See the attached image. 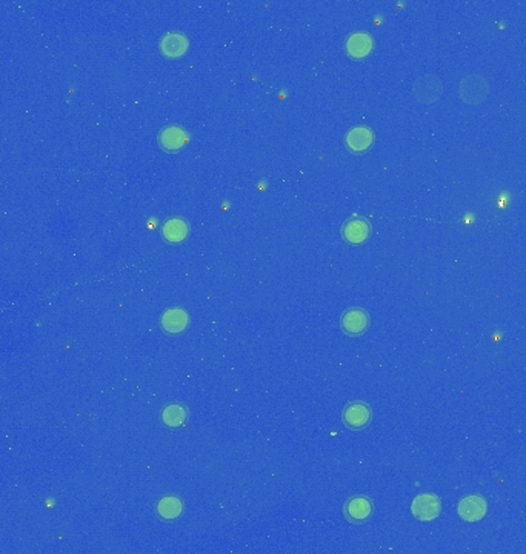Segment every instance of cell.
Listing matches in <instances>:
<instances>
[{"mask_svg":"<svg viewBox=\"0 0 526 554\" xmlns=\"http://www.w3.org/2000/svg\"><path fill=\"white\" fill-rule=\"evenodd\" d=\"M490 95V82L481 74H468L459 82V97L468 105H481Z\"/></svg>","mask_w":526,"mask_h":554,"instance_id":"6da1fadb","label":"cell"},{"mask_svg":"<svg viewBox=\"0 0 526 554\" xmlns=\"http://www.w3.org/2000/svg\"><path fill=\"white\" fill-rule=\"evenodd\" d=\"M411 92L419 104L432 105L442 97L443 83L434 74H423L414 81Z\"/></svg>","mask_w":526,"mask_h":554,"instance_id":"7a4b0ae2","label":"cell"},{"mask_svg":"<svg viewBox=\"0 0 526 554\" xmlns=\"http://www.w3.org/2000/svg\"><path fill=\"white\" fill-rule=\"evenodd\" d=\"M440 511H442L440 499L431 493L419 494L411 504V513L414 514V518L422 522L437 519L440 516Z\"/></svg>","mask_w":526,"mask_h":554,"instance_id":"3957f363","label":"cell"},{"mask_svg":"<svg viewBox=\"0 0 526 554\" xmlns=\"http://www.w3.org/2000/svg\"><path fill=\"white\" fill-rule=\"evenodd\" d=\"M190 46L188 37L180 31H169L165 36H162L159 42L160 53L169 59L182 57L187 53Z\"/></svg>","mask_w":526,"mask_h":554,"instance_id":"277c9868","label":"cell"},{"mask_svg":"<svg viewBox=\"0 0 526 554\" xmlns=\"http://www.w3.org/2000/svg\"><path fill=\"white\" fill-rule=\"evenodd\" d=\"M371 420V408L365 402H353L343 411V422L351 430H362Z\"/></svg>","mask_w":526,"mask_h":554,"instance_id":"5b68a950","label":"cell"},{"mask_svg":"<svg viewBox=\"0 0 526 554\" xmlns=\"http://www.w3.org/2000/svg\"><path fill=\"white\" fill-rule=\"evenodd\" d=\"M488 505L486 501L481 496H467L463 497L457 505L459 516L467 522H477L485 518Z\"/></svg>","mask_w":526,"mask_h":554,"instance_id":"8992f818","label":"cell"},{"mask_svg":"<svg viewBox=\"0 0 526 554\" xmlns=\"http://www.w3.org/2000/svg\"><path fill=\"white\" fill-rule=\"evenodd\" d=\"M342 330L348 335H360L368 330L369 317L365 310L362 308H351L343 313L342 316Z\"/></svg>","mask_w":526,"mask_h":554,"instance_id":"52a82bcc","label":"cell"},{"mask_svg":"<svg viewBox=\"0 0 526 554\" xmlns=\"http://www.w3.org/2000/svg\"><path fill=\"white\" fill-rule=\"evenodd\" d=\"M188 142V134L179 125H168L159 132V144L165 151H177Z\"/></svg>","mask_w":526,"mask_h":554,"instance_id":"ba28073f","label":"cell"},{"mask_svg":"<svg viewBox=\"0 0 526 554\" xmlns=\"http://www.w3.org/2000/svg\"><path fill=\"white\" fill-rule=\"evenodd\" d=\"M190 324V316L183 308H169L160 317L162 330L169 334H179Z\"/></svg>","mask_w":526,"mask_h":554,"instance_id":"9c48e42d","label":"cell"},{"mask_svg":"<svg viewBox=\"0 0 526 554\" xmlns=\"http://www.w3.org/2000/svg\"><path fill=\"white\" fill-rule=\"evenodd\" d=\"M369 223L360 216H354L348 219L342 228L343 239L350 244H362L369 237Z\"/></svg>","mask_w":526,"mask_h":554,"instance_id":"30bf717a","label":"cell"},{"mask_svg":"<svg viewBox=\"0 0 526 554\" xmlns=\"http://www.w3.org/2000/svg\"><path fill=\"white\" fill-rule=\"evenodd\" d=\"M374 142L373 131L367 127H355L346 132L345 144L353 153H363Z\"/></svg>","mask_w":526,"mask_h":554,"instance_id":"8fae6325","label":"cell"},{"mask_svg":"<svg viewBox=\"0 0 526 554\" xmlns=\"http://www.w3.org/2000/svg\"><path fill=\"white\" fill-rule=\"evenodd\" d=\"M373 511V506L367 497H353L345 505V516L348 520H351L353 524H363Z\"/></svg>","mask_w":526,"mask_h":554,"instance_id":"7c38bea8","label":"cell"},{"mask_svg":"<svg viewBox=\"0 0 526 554\" xmlns=\"http://www.w3.org/2000/svg\"><path fill=\"white\" fill-rule=\"evenodd\" d=\"M374 46L373 37L367 33H354L346 39V53L353 59L367 57Z\"/></svg>","mask_w":526,"mask_h":554,"instance_id":"4fadbf2b","label":"cell"},{"mask_svg":"<svg viewBox=\"0 0 526 554\" xmlns=\"http://www.w3.org/2000/svg\"><path fill=\"white\" fill-rule=\"evenodd\" d=\"M190 233V225L182 217H171L162 226V236L169 244H179L187 239Z\"/></svg>","mask_w":526,"mask_h":554,"instance_id":"5bb4252c","label":"cell"},{"mask_svg":"<svg viewBox=\"0 0 526 554\" xmlns=\"http://www.w3.org/2000/svg\"><path fill=\"white\" fill-rule=\"evenodd\" d=\"M156 511L157 516L162 520H174L177 518H180V514L183 511V504L179 497L165 496L157 502Z\"/></svg>","mask_w":526,"mask_h":554,"instance_id":"9a60e30c","label":"cell"},{"mask_svg":"<svg viewBox=\"0 0 526 554\" xmlns=\"http://www.w3.org/2000/svg\"><path fill=\"white\" fill-rule=\"evenodd\" d=\"M188 417V410L180 403H171L162 411V420L169 428L182 427Z\"/></svg>","mask_w":526,"mask_h":554,"instance_id":"2e32d148","label":"cell"}]
</instances>
